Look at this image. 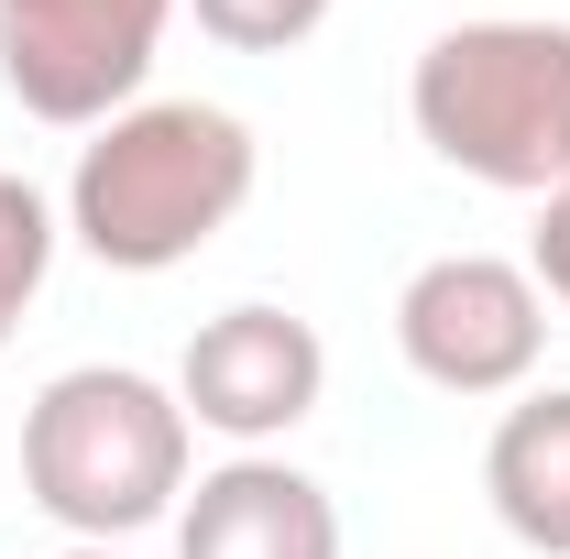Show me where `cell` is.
Listing matches in <instances>:
<instances>
[{"label":"cell","instance_id":"cell-8","mask_svg":"<svg viewBox=\"0 0 570 559\" xmlns=\"http://www.w3.org/2000/svg\"><path fill=\"white\" fill-rule=\"evenodd\" d=\"M483 493H494V527L538 559H570V384L549 395H515L483 439Z\"/></svg>","mask_w":570,"mask_h":559},{"label":"cell","instance_id":"cell-9","mask_svg":"<svg viewBox=\"0 0 570 559\" xmlns=\"http://www.w3.org/2000/svg\"><path fill=\"white\" fill-rule=\"evenodd\" d=\"M56 242H67V219L45 209V187H22L0 165V351H11V330L33 318V296L56 275Z\"/></svg>","mask_w":570,"mask_h":559},{"label":"cell","instance_id":"cell-7","mask_svg":"<svg viewBox=\"0 0 570 559\" xmlns=\"http://www.w3.org/2000/svg\"><path fill=\"white\" fill-rule=\"evenodd\" d=\"M176 559H341V504L275 450H230L176 504Z\"/></svg>","mask_w":570,"mask_h":559},{"label":"cell","instance_id":"cell-11","mask_svg":"<svg viewBox=\"0 0 570 559\" xmlns=\"http://www.w3.org/2000/svg\"><path fill=\"white\" fill-rule=\"evenodd\" d=\"M527 275L549 307H570V187L560 198H538V242H527Z\"/></svg>","mask_w":570,"mask_h":559},{"label":"cell","instance_id":"cell-12","mask_svg":"<svg viewBox=\"0 0 570 559\" xmlns=\"http://www.w3.org/2000/svg\"><path fill=\"white\" fill-rule=\"evenodd\" d=\"M56 559H121V549H56Z\"/></svg>","mask_w":570,"mask_h":559},{"label":"cell","instance_id":"cell-6","mask_svg":"<svg viewBox=\"0 0 570 559\" xmlns=\"http://www.w3.org/2000/svg\"><path fill=\"white\" fill-rule=\"evenodd\" d=\"M318 395H330V341L275 307V296H242V307H219L198 318V341L176 362V406L187 428H209L230 450H275L296 428L318 418Z\"/></svg>","mask_w":570,"mask_h":559},{"label":"cell","instance_id":"cell-3","mask_svg":"<svg viewBox=\"0 0 570 559\" xmlns=\"http://www.w3.org/2000/svg\"><path fill=\"white\" fill-rule=\"evenodd\" d=\"M406 121L417 143L504 198H560L570 187V22L538 11H483L428 33L406 67Z\"/></svg>","mask_w":570,"mask_h":559},{"label":"cell","instance_id":"cell-4","mask_svg":"<svg viewBox=\"0 0 570 559\" xmlns=\"http://www.w3.org/2000/svg\"><path fill=\"white\" fill-rule=\"evenodd\" d=\"M395 351L428 395H461V406L527 395L549 351V296L504 253H439L395 285Z\"/></svg>","mask_w":570,"mask_h":559},{"label":"cell","instance_id":"cell-1","mask_svg":"<svg viewBox=\"0 0 570 559\" xmlns=\"http://www.w3.org/2000/svg\"><path fill=\"white\" fill-rule=\"evenodd\" d=\"M264 143L219 99H132L77 143L67 242L110 275H176L253 209Z\"/></svg>","mask_w":570,"mask_h":559},{"label":"cell","instance_id":"cell-10","mask_svg":"<svg viewBox=\"0 0 570 559\" xmlns=\"http://www.w3.org/2000/svg\"><path fill=\"white\" fill-rule=\"evenodd\" d=\"M176 11H198V33L219 56H296L330 22V0H176Z\"/></svg>","mask_w":570,"mask_h":559},{"label":"cell","instance_id":"cell-2","mask_svg":"<svg viewBox=\"0 0 570 559\" xmlns=\"http://www.w3.org/2000/svg\"><path fill=\"white\" fill-rule=\"evenodd\" d=\"M198 428L176 384L132 362H77L22 406V493L67 527V549H121L142 527H176Z\"/></svg>","mask_w":570,"mask_h":559},{"label":"cell","instance_id":"cell-5","mask_svg":"<svg viewBox=\"0 0 570 559\" xmlns=\"http://www.w3.org/2000/svg\"><path fill=\"white\" fill-rule=\"evenodd\" d=\"M165 22L176 0H0V88L56 133H99L142 99Z\"/></svg>","mask_w":570,"mask_h":559}]
</instances>
